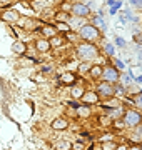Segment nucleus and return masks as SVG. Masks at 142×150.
Returning <instances> with one entry per match:
<instances>
[{
  "label": "nucleus",
  "mask_w": 142,
  "mask_h": 150,
  "mask_svg": "<svg viewBox=\"0 0 142 150\" xmlns=\"http://www.w3.org/2000/svg\"><path fill=\"white\" fill-rule=\"evenodd\" d=\"M136 40H137V42H139V43L142 45V32H141V33H139V35L136 37Z\"/></svg>",
  "instance_id": "nucleus-25"
},
{
  "label": "nucleus",
  "mask_w": 142,
  "mask_h": 150,
  "mask_svg": "<svg viewBox=\"0 0 142 150\" xmlns=\"http://www.w3.org/2000/svg\"><path fill=\"white\" fill-rule=\"evenodd\" d=\"M55 149L57 150H70V144H69L67 140H60V142H57Z\"/></svg>",
  "instance_id": "nucleus-11"
},
{
  "label": "nucleus",
  "mask_w": 142,
  "mask_h": 150,
  "mask_svg": "<svg viewBox=\"0 0 142 150\" xmlns=\"http://www.w3.org/2000/svg\"><path fill=\"white\" fill-rule=\"evenodd\" d=\"M2 18H5V20H17V18H18V13H17V12H7V13H4V15H2Z\"/></svg>",
  "instance_id": "nucleus-13"
},
{
  "label": "nucleus",
  "mask_w": 142,
  "mask_h": 150,
  "mask_svg": "<svg viewBox=\"0 0 142 150\" xmlns=\"http://www.w3.org/2000/svg\"><path fill=\"white\" fill-rule=\"evenodd\" d=\"M84 97V100L87 103H95L97 102V95L95 93H92V92H89V93H85V95H82Z\"/></svg>",
  "instance_id": "nucleus-10"
},
{
  "label": "nucleus",
  "mask_w": 142,
  "mask_h": 150,
  "mask_svg": "<svg viewBox=\"0 0 142 150\" xmlns=\"http://www.w3.org/2000/svg\"><path fill=\"white\" fill-rule=\"evenodd\" d=\"M52 127H54V129H57V130H60V129H65V127H67L65 118H59V120H55V122L52 123Z\"/></svg>",
  "instance_id": "nucleus-9"
},
{
  "label": "nucleus",
  "mask_w": 142,
  "mask_h": 150,
  "mask_svg": "<svg viewBox=\"0 0 142 150\" xmlns=\"http://www.w3.org/2000/svg\"><path fill=\"white\" fill-rule=\"evenodd\" d=\"M84 2H90V0H84Z\"/></svg>",
  "instance_id": "nucleus-33"
},
{
  "label": "nucleus",
  "mask_w": 142,
  "mask_h": 150,
  "mask_svg": "<svg viewBox=\"0 0 142 150\" xmlns=\"http://www.w3.org/2000/svg\"><path fill=\"white\" fill-rule=\"evenodd\" d=\"M117 150H126V149H124V147H119V149H117Z\"/></svg>",
  "instance_id": "nucleus-32"
},
{
  "label": "nucleus",
  "mask_w": 142,
  "mask_h": 150,
  "mask_svg": "<svg viewBox=\"0 0 142 150\" xmlns=\"http://www.w3.org/2000/svg\"><path fill=\"white\" fill-rule=\"evenodd\" d=\"M100 72H102V70L99 69V67H94V69L90 70V74H92L94 77H99V75H100Z\"/></svg>",
  "instance_id": "nucleus-17"
},
{
  "label": "nucleus",
  "mask_w": 142,
  "mask_h": 150,
  "mask_svg": "<svg viewBox=\"0 0 142 150\" xmlns=\"http://www.w3.org/2000/svg\"><path fill=\"white\" fill-rule=\"evenodd\" d=\"M80 33H82V38H85V40H95V38H99V30L94 25H84Z\"/></svg>",
  "instance_id": "nucleus-3"
},
{
  "label": "nucleus",
  "mask_w": 142,
  "mask_h": 150,
  "mask_svg": "<svg viewBox=\"0 0 142 150\" xmlns=\"http://www.w3.org/2000/svg\"><path fill=\"white\" fill-rule=\"evenodd\" d=\"M139 102H141V103H142V95H141V97H139Z\"/></svg>",
  "instance_id": "nucleus-31"
},
{
  "label": "nucleus",
  "mask_w": 142,
  "mask_h": 150,
  "mask_svg": "<svg viewBox=\"0 0 142 150\" xmlns=\"http://www.w3.org/2000/svg\"><path fill=\"white\" fill-rule=\"evenodd\" d=\"M82 95H84V90L80 87H74V88H72V97H74V98H80Z\"/></svg>",
  "instance_id": "nucleus-14"
},
{
  "label": "nucleus",
  "mask_w": 142,
  "mask_h": 150,
  "mask_svg": "<svg viewBox=\"0 0 142 150\" xmlns=\"http://www.w3.org/2000/svg\"><path fill=\"white\" fill-rule=\"evenodd\" d=\"M105 50H107V54H109V55L114 54V47H112L110 43H107V45H105Z\"/></svg>",
  "instance_id": "nucleus-19"
},
{
  "label": "nucleus",
  "mask_w": 142,
  "mask_h": 150,
  "mask_svg": "<svg viewBox=\"0 0 142 150\" xmlns=\"http://www.w3.org/2000/svg\"><path fill=\"white\" fill-rule=\"evenodd\" d=\"M79 113H80V115H84V117H87V115H89V108H85V107H79Z\"/></svg>",
  "instance_id": "nucleus-16"
},
{
  "label": "nucleus",
  "mask_w": 142,
  "mask_h": 150,
  "mask_svg": "<svg viewBox=\"0 0 142 150\" xmlns=\"http://www.w3.org/2000/svg\"><path fill=\"white\" fill-rule=\"evenodd\" d=\"M77 55L82 60H92L97 57V48L94 47V45L85 43V45H80V47L77 48Z\"/></svg>",
  "instance_id": "nucleus-1"
},
{
  "label": "nucleus",
  "mask_w": 142,
  "mask_h": 150,
  "mask_svg": "<svg viewBox=\"0 0 142 150\" xmlns=\"http://www.w3.org/2000/svg\"><path fill=\"white\" fill-rule=\"evenodd\" d=\"M102 74H104V77H105L107 82H115L117 79H119V74H117V70H114V69H105Z\"/></svg>",
  "instance_id": "nucleus-5"
},
{
  "label": "nucleus",
  "mask_w": 142,
  "mask_h": 150,
  "mask_svg": "<svg viewBox=\"0 0 142 150\" xmlns=\"http://www.w3.org/2000/svg\"><path fill=\"white\" fill-rule=\"evenodd\" d=\"M12 0H0V4H4V5H5V4H10Z\"/></svg>",
  "instance_id": "nucleus-28"
},
{
  "label": "nucleus",
  "mask_w": 142,
  "mask_h": 150,
  "mask_svg": "<svg viewBox=\"0 0 142 150\" xmlns=\"http://www.w3.org/2000/svg\"><path fill=\"white\" fill-rule=\"evenodd\" d=\"M141 120H142L141 113L136 112V110H129V112L126 113V118H124L126 125H129V127H136V125H139Z\"/></svg>",
  "instance_id": "nucleus-2"
},
{
  "label": "nucleus",
  "mask_w": 142,
  "mask_h": 150,
  "mask_svg": "<svg viewBox=\"0 0 142 150\" xmlns=\"http://www.w3.org/2000/svg\"><path fill=\"white\" fill-rule=\"evenodd\" d=\"M137 82H141V83H142V75H141V77H137Z\"/></svg>",
  "instance_id": "nucleus-29"
},
{
  "label": "nucleus",
  "mask_w": 142,
  "mask_h": 150,
  "mask_svg": "<svg viewBox=\"0 0 142 150\" xmlns=\"http://www.w3.org/2000/svg\"><path fill=\"white\" fill-rule=\"evenodd\" d=\"M57 25H59L60 30H65V32H69V30H70V27H69V25H65V23H57Z\"/></svg>",
  "instance_id": "nucleus-18"
},
{
  "label": "nucleus",
  "mask_w": 142,
  "mask_h": 150,
  "mask_svg": "<svg viewBox=\"0 0 142 150\" xmlns=\"http://www.w3.org/2000/svg\"><path fill=\"white\" fill-rule=\"evenodd\" d=\"M137 55H139V62L142 64V50H139V54H137Z\"/></svg>",
  "instance_id": "nucleus-27"
},
{
  "label": "nucleus",
  "mask_w": 142,
  "mask_h": 150,
  "mask_svg": "<svg viewBox=\"0 0 142 150\" xmlns=\"http://www.w3.org/2000/svg\"><path fill=\"white\" fill-rule=\"evenodd\" d=\"M37 48L40 50V52H47L50 48V43L47 42V40H38L37 42Z\"/></svg>",
  "instance_id": "nucleus-8"
},
{
  "label": "nucleus",
  "mask_w": 142,
  "mask_h": 150,
  "mask_svg": "<svg viewBox=\"0 0 142 150\" xmlns=\"http://www.w3.org/2000/svg\"><path fill=\"white\" fill-rule=\"evenodd\" d=\"M12 50H13L15 54H23V52L27 50V47H25V43H22V42H15L12 45Z\"/></svg>",
  "instance_id": "nucleus-7"
},
{
  "label": "nucleus",
  "mask_w": 142,
  "mask_h": 150,
  "mask_svg": "<svg viewBox=\"0 0 142 150\" xmlns=\"http://www.w3.org/2000/svg\"><path fill=\"white\" fill-rule=\"evenodd\" d=\"M44 33L45 35H52L54 33V28H44Z\"/></svg>",
  "instance_id": "nucleus-23"
},
{
  "label": "nucleus",
  "mask_w": 142,
  "mask_h": 150,
  "mask_svg": "<svg viewBox=\"0 0 142 150\" xmlns=\"http://www.w3.org/2000/svg\"><path fill=\"white\" fill-rule=\"evenodd\" d=\"M131 4L136 7H142V0H131Z\"/></svg>",
  "instance_id": "nucleus-22"
},
{
  "label": "nucleus",
  "mask_w": 142,
  "mask_h": 150,
  "mask_svg": "<svg viewBox=\"0 0 142 150\" xmlns=\"http://www.w3.org/2000/svg\"><path fill=\"white\" fill-rule=\"evenodd\" d=\"M115 43H117V45H120V47H124V45H126V42H124V40H122L120 37L115 38Z\"/></svg>",
  "instance_id": "nucleus-21"
},
{
  "label": "nucleus",
  "mask_w": 142,
  "mask_h": 150,
  "mask_svg": "<svg viewBox=\"0 0 142 150\" xmlns=\"http://www.w3.org/2000/svg\"><path fill=\"white\" fill-rule=\"evenodd\" d=\"M131 150H141V149H137V147H132V149Z\"/></svg>",
  "instance_id": "nucleus-30"
},
{
  "label": "nucleus",
  "mask_w": 142,
  "mask_h": 150,
  "mask_svg": "<svg viewBox=\"0 0 142 150\" xmlns=\"http://www.w3.org/2000/svg\"><path fill=\"white\" fill-rule=\"evenodd\" d=\"M62 82H64V83H74V82H75V75L74 74H64L62 75Z\"/></svg>",
  "instance_id": "nucleus-12"
},
{
  "label": "nucleus",
  "mask_w": 142,
  "mask_h": 150,
  "mask_svg": "<svg viewBox=\"0 0 142 150\" xmlns=\"http://www.w3.org/2000/svg\"><path fill=\"white\" fill-rule=\"evenodd\" d=\"M141 150H142V149H141Z\"/></svg>",
  "instance_id": "nucleus-34"
},
{
  "label": "nucleus",
  "mask_w": 142,
  "mask_h": 150,
  "mask_svg": "<svg viewBox=\"0 0 142 150\" xmlns=\"http://www.w3.org/2000/svg\"><path fill=\"white\" fill-rule=\"evenodd\" d=\"M60 43H62V40H60V38H55V40H54V45H60Z\"/></svg>",
  "instance_id": "nucleus-26"
},
{
  "label": "nucleus",
  "mask_w": 142,
  "mask_h": 150,
  "mask_svg": "<svg viewBox=\"0 0 142 150\" xmlns=\"http://www.w3.org/2000/svg\"><path fill=\"white\" fill-rule=\"evenodd\" d=\"M115 93H117V95H122V93H124V87H115Z\"/></svg>",
  "instance_id": "nucleus-20"
},
{
  "label": "nucleus",
  "mask_w": 142,
  "mask_h": 150,
  "mask_svg": "<svg viewBox=\"0 0 142 150\" xmlns=\"http://www.w3.org/2000/svg\"><path fill=\"white\" fill-rule=\"evenodd\" d=\"M99 93L104 95V97H110L114 93V88L110 87V83H100L99 85Z\"/></svg>",
  "instance_id": "nucleus-6"
},
{
  "label": "nucleus",
  "mask_w": 142,
  "mask_h": 150,
  "mask_svg": "<svg viewBox=\"0 0 142 150\" xmlns=\"http://www.w3.org/2000/svg\"><path fill=\"white\" fill-rule=\"evenodd\" d=\"M115 65H117V67H119V69H124V64H122V62H120V60H115Z\"/></svg>",
  "instance_id": "nucleus-24"
},
{
  "label": "nucleus",
  "mask_w": 142,
  "mask_h": 150,
  "mask_svg": "<svg viewBox=\"0 0 142 150\" xmlns=\"http://www.w3.org/2000/svg\"><path fill=\"white\" fill-rule=\"evenodd\" d=\"M94 25H97V27H100V28L105 27V23L102 22V18H100V17H95V18H94Z\"/></svg>",
  "instance_id": "nucleus-15"
},
{
  "label": "nucleus",
  "mask_w": 142,
  "mask_h": 150,
  "mask_svg": "<svg viewBox=\"0 0 142 150\" xmlns=\"http://www.w3.org/2000/svg\"><path fill=\"white\" fill-rule=\"evenodd\" d=\"M72 12H74V15L77 17H85L89 13V7L87 5H82V4H75V5L72 7Z\"/></svg>",
  "instance_id": "nucleus-4"
}]
</instances>
